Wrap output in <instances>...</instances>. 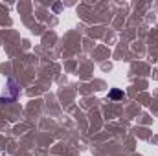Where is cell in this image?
Here are the masks:
<instances>
[{
    "label": "cell",
    "instance_id": "obj_1",
    "mask_svg": "<svg viewBox=\"0 0 158 156\" xmlns=\"http://www.w3.org/2000/svg\"><path fill=\"white\" fill-rule=\"evenodd\" d=\"M121 96H123V94H121L119 90H114V92L110 94V97H121Z\"/></svg>",
    "mask_w": 158,
    "mask_h": 156
}]
</instances>
